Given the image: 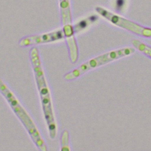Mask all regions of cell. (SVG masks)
<instances>
[{
    "instance_id": "cell-1",
    "label": "cell",
    "mask_w": 151,
    "mask_h": 151,
    "mask_svg": "<svg viewBox=\"0 0 151 151\" xmlns=\"http://www.w3.org/2000/svg\"><path fill=\"white\" fill-rule=\"evenodd\" d=\"M29 55L49 136L51 139H54L57 135V126L55 119L50 91L42 69L38 49L36 47H32L29 50Z\"/></svg>"
},
{
    "instance_id": "cell-2",
    "label": "cell",
    "mask_w": 151,
    "mask_h": 151,
    "mask_svg": "<svg viewBox=\"0 0 151 151\" xmlns=\"http://www.w3.org/2000/svg\"><path fill=\"white\" fill-rule=\"evenodd\" d=\"M0 93L8 103V104L18 117L27 131L34 143L41 151H47V147L42 138L34 122L9 88L4 81L0 78Z\"/></svg>"
},
{
    "instance_id": "cell-3",
    "label": "cell",
    "mask_w": 151,
    "mask_h": 151,
    "mask_svg": "<svg viewBox=\"0 0 151 151\" xmlns=\"http://www.w3.org/2000/svg\"><path fill=\"white\" fill-rule=\"evenodd\" d=\"M134 52L135 48L133 47H124L106 52L90 58L79 65L77 67L65 73L64 75V78L67 81L75 80L91 70L96 68L122 57L130 55Z\"/></svg>"
},
{
    "instance_id": "cell-4",
    "label": "cell",
    "mask_w": 151,
    "mask_h": 151,
    "mask_svg": "<svg viewBox=\"0 0 151 151\" xmlns=\"http://www.w3.org/2000/svg\"><path fill=\"white\" fill-rule=\"evenodd\" d=\"M96 11L102 17L104 18L114 25L126 29L140 36L151 38L150 28L140 25L139 24H137L124 17H120V15L114 14L110 11L100 6L96 7Z\"/></svg>"
},
{
    "instance_id": "cell-5",
    "label": "cell",
    "mask_w": 151,
    "mask_h": 151,
    "mask_svg": "<svg viewBox=\"0 0 151 151\" xmlns=\"http://www.w3.org/2000/svg\"><path fill=\"white\" fill-rule=\"evenodd\" d=\"M64 37V32L61 30H58L49 33L24 37L20 40L19 44L20 46L28 47L57 41L62 39Z\"/></svg>"
},
{
    "instance_id": "cell-6",
    "label": "cell",
    "mask_w": 151,
    "mask_h": 151,
    "mask_svg": "<svg viewBox=\"0 0 151 151\" xmlns=\"http://www.w3.org/2000/svg\"><path fill=\"white\" fill-rule=\"evenodd\" d=\"M132 44L137 50L151 58V47L136 39L132 40Z\"/></svg>"
},
{
    "instance_id": "cell-7",
    "label": "cell",
    "mask_w": 151,
    "mask_h": 151,
    "mask_svg": "<svg viewBox=\"0 0 151 151\" xmlns=\"http://www.w3.org/2000/svg\"><path fill=\"white\" fill-rule=\"evenodd\" d=\"M69 142H70L69 132L66 130H64L61 134V138H60L61 150L62 151L70 150Z\"/></svg>"
},
{
    "instance_id": "cell-8",
    "label": "cell",
    "mask_w": 151,
    "mask_h": 151,
    "mask_svg": "<svg viewBox=\"0 0 151 151\" xmlns=\"http://www.w3.org/2000/svg\"><path fill=\"white\" fill-rule=\"evenodd\" d=\"M126 0H116V9L117 11H122L124 6Z\"/></svg>"
}]
</instances>
